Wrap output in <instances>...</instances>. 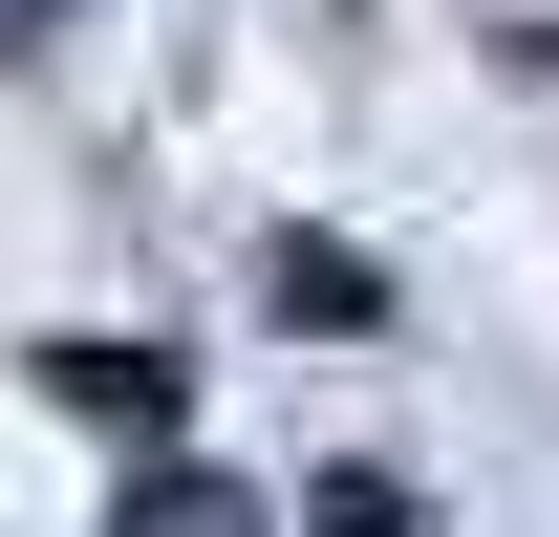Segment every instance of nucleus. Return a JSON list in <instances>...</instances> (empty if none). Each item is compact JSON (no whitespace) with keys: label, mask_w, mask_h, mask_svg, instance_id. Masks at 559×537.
<instances>
[{"label":"nucleus","mask_w":559,"mask_h":537,"mask_svg":"<svg viewBox=\"0 0 559 537\" xmlns=\"http://www.w3.org/2000/svg\"><path fill=\"white\" fill-rule=\"evenodd\" d=\"M259 301H280V323H388V279H366L345 237H280V279H259Z\"/></svg>","instance_id":"nucleus-2"},{"label":"nucleus","mask_w":559,"mask_h":537,"mask_svg":"<svg viewBox=\"0 0 559 537\" xmlns=\"http://www.w3.org/2000/svg\"><path fill=\"white\" fill-rule=\"evenodd\" d=\"M301 537H430V494H409V473H323V494H301Z\"/></svg>","instance_id":"nucleus-4"},{"label":"nucleus","mask_w":559,"mask_h":537,"mask_svg":"<svg viewBox=\"0 0 559 537\" xmlns=\"http://www.w3.org/2000/svg\"><path fill=\"white\" fill-rule=\"evenodd\" d=\"M44 408L130 430V452H194V366H151V344H44Z\"/></svg>","instance_id":"nucleus-1"},{"label":"nucleus","mask_w":559,"mask_h":537,"mask_svg":"<svg viewBox=\"0 0 559 537\" xmlns=\"http://www.w3.org/2000/svg\"><path fill=\"white\" fill-rule=\"evenodd\" d=\"M108 537H259V516H237V494H215L194 452H151V473H130V516H108Z\"/></svg>","instance_id":"nucleus-3"}]
</instances>
